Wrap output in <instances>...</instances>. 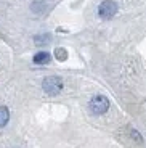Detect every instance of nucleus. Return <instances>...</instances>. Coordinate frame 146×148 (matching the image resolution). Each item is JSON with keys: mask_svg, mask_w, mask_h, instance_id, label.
<instances>
[{"mask_svg": "<svg viewBox=\"0 0 146 148\" xmlns=\"http://www.w3.org/2000/svg\"><path fill=\"white\" fill-rule=\"evenodd\" d=\"M117 13V3L114 0H104L98 7V15L101 19H111Z\"/></svg>", "mask_w": 146, "mask_h": 148, "instance_id": "obj_3", "label": "nucleus"}, {"mask_svg": "<svg viewBox=\"0 0 146 148\" xmlns=\"http://www.w3.org/2000/svg\"><path fill=\"white\" fill-rule=\"evenodd\" d=\"M50 61V53L47 52H39L34 55V63L35 64H45Z\"/></svg>", "mask_w": 146, "mask_h": 148, "instance_id": "obj_4", "label": "nucleus"}, {"mask_svg": "<svg viewBox=\"0 0 146 148\" xmlns=\"http://www.w3.org/2000/svg\"><path fill=\"white\" fill-rule=\"evenodd\" d=\"M88 108H90V111L93 114H104L108 111V108H109V100L103 95H96L90 100Z\"/></svg>", "mask_w": 146, "mask_h": 148, "instance_id": "obj_2", "label": "nucleus"}, {"mask_svg": "<svg viewBox=\"0 0 146 148\" xmlns=\"http://www.w3.org/2000/svg\"><path fill=\"white\" fill-rule=\"evenodd\" d=\"M55 55H56V58H59L61 61H63V60H66V52H64V50H61V48H58V50H56Z\"/></svg>", "mask_w": 146, "mask_h": 148, "instance_id": "obj_6", "label": "nucleus"}, {"mask_svg": "<svg viewBox=\"0 0 146 148\" xmlns=\"http://www.w3.org/2000/svg\"><path fill=\"white\" fill-rule=\"evenodd\" d=\"M42 87H44L45 93H48V95H58L63 89V81L61 77H56V76H48V77L44 79Z\"/></svg>", "mask_w": 146, "mask_h": 148, "instance_id": "obj_1", "label": "nucleus"}, {"mask_svg": "<svg viewBox=\"0 0 146 148\" xmlns=\"http://www.w3.org/2000/svg\"><path fill=\"white\" fill-rule=\"evenodd\" d=\"M8 119H10V111L7 106H0V127L7 126Z\"/></svg>", "mask_w": 146, "mask_h": 148, "instance_id": "obj_5", "label": "nucleus"}]
</instances>
